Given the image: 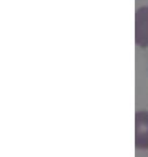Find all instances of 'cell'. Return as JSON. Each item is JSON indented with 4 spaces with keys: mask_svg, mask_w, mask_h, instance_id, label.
<instances>
[{
    "mask_svg": "<svg viewBox=\"0 0 148 157\" xmlns=\"http://www.w3.org/2000/svg\"><path fill=\"white\" fill-rule=\"evenodd\" d=\"M136 44L148 47V6L140 7L136 11Z\"/></svg>",
    "mask_w": 148,
    "mask_h": 157,
    "instance_id": "2",
    "label": "cell"
},
{
    "mask_svg": "<svg viewBox=\"0 0 148 157\" xmlns=\"http://www.w3.org/2000/svg\"><path fill=\"white\" fill-rule=\"evenodd\" d=\"M135 145L137 149H148V111H138L135 115Z\"/></svg>",
    "mask_w": 148,
    "mask_h": 157,
    "instance_id": "1",
    "label": "cell"
}]
</instances>
